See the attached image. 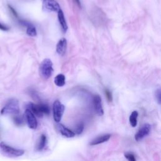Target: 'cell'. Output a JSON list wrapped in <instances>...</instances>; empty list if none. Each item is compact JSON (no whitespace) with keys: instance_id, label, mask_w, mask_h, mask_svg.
Instances as JSON below:
<instances>
[{"instance_id":"cell-24","label":"cell","mask_w":161,"mask_h":161,"mask_svg":"<svg viewBox=\"0 0 161 161\" xmlns=\"http://www.w3.org/2000/svg\"><path fill=\"white\" fill-rule=\"evenodd\" d=\"M0 30H3V31H8L9 30V28L4 25V24H2L1 23H0Z\"/></svg>"},{"instance_id":"cell-14","label":"cell","mask_w":161,"mask_h":161,"mask_svg":"<svg viewBox=\"0 0 161 161\" xmlns=\"http://www.w3.org/2000/svg\"><path fill=\"white\" fill-rule=\"evenodd\" d=\"M54 83L58 87H62L65 84V77L63 74H59L55 77Z\"/></svg>"},{"instance_id":"cell-6","label":"cell","mask_w":161,"mask_h":161,"mask_svg":"<svg viewBox=\"0 0 161 161\" xmlns=\"http://www.w3.org/2000/svg\"><path fill=\"white\" fill-rule=\"evenodd\" d=\"M42 9L45 12H58L60 9L59 4L56 0H42Z\"/></svg>"},{"instance_id":"cell-5","label":"cell","mask_w":161,"mask_h":161,"mask_svg":"<svg viewBox=\"0 0 161 161\" xmlns=\"http://www.w3.org/2000/svg\"><path fill=\"white\" fill-rule=\"evenodd\" d=\"M65 110V106L62 104L58 100L54 101L53 104V116L55 122L58 123L63 116Z\"/></svg>"},{"instance_id":"cell-13","label":"cell","mask_w":161,"mask_h":161,"mask_svg":"<svg viewBox=\"0 0 161 161\" xmlns=\"http://www.w3.org/2000/svg\"><path fill=\"white\" fill-rule=\"evenodd\" d=\"M110 138H111L110 134H105V135L99 136L96 137V138H94V140H92L90 142V145H96L106 142L108 140H109Z\"/></svg>"},{"instance_id":"cell-18","label":"cell","mask_w":161,"mask_h":161,"mask_svg":"<svg viewBox=\"0 0 161 161\" xmlns=\"http://www.w3.org/2000/svg\"><path fill=\"white\" fill-rule=\"evenodd\" d=\"M13 120H14V122L15 123V124L16 125H18V126L21 125L22 124H23V121H24L23 118L21 116H18V115L14 116L13 118Z\"/></svg>"},{"instance_id":"cell-11","label":"cell","mask_w":161,"mask_h":161,"mask_svg":"<svg viewBox=\"0 0 161 161\" xmlns=\"http://www.w3.org/2000/svg\"><path fill=\"white\" fill-rule=\"evenodd\" d=\"M57 128L60 134L66 138H72L75 136V133L74 131L68 129L64 125L60 123H58L57 125Z\"/></svg>"},{"instance_id":"cell-16","label":"cell","mask_w":161,"mask_h":161,"mask_svg":"<svg viewBox=\"0 0 161 161\" xmlns=\"http://www.w3.org/2000/svg\"><path fill=\"white\" fill-rule=\"evenodd\" d=\"M26 34L30 36H35L36 35V30L35 27L28 23L26 25Z\"/></svg>"},{"instance_id":"cell-23","label":"cell","mask_w":161,"mask_h":161,"mask_svg":"<svg viewBox=\"0 0 161 161\" xmlns=\"http://www.w3.org/2000/svg\"><path fill=\"white\" fill-rule=\"evenodd\" d=\"M155 96L157 98V101L161 104V89H158L157 91L156 94H155Z\"/></svg>"},{"instance_id":"cell-9","label":"cell","mask_w":161,"mask_h":161,"mask_svg":"<svg viewBox=\"0 0 161 161\" xmlns=\"http://www.w3.org/2000/svg\"><path fill=\"white\" fill-rule=\"evenodd\" d=\"M93 104L96 113L99 116H103L104 114L103 108L102 106L101 98L99 95H95L93 97Z\"/></svg>"},{"instance_id":"cell-1","label":"cell","mask_w":161,"mask_h":161,"mask_svg":"<svg viewBox=\"0 0 161 161\" xmlns=\"http://www.w3.org/2000/svg\"><path fill=\"white\" fill-rule=\"evenodd\" d=\"M53 71V64L50 59L45 58L42 61L39 67V73L43 79H48L50 78Z\"/></svg>"},{"instance_id":"cell-2","label":"cell","mask_w":161,"mask_h":161,"mask_svg":"<svg viewBox=\"0 0 161 161\" xmlns=\"http://www.w3.org/2000/svg\"><path fill=\"white\" fill-rule=\"evenodd\" d=\"M28 109H29L35 116L38 118L43 117V114H49V107L46 104H36L33 103H29L28 105Z\"/></svg>"},{"instance_id":"cell-12","label":"cell","mask_w":161,"mask_h":161,"mask_svg":"<svg viewBox=\"0 0 161 161\" xmlns=\"http://www.w3.org/2000/svg\"><path fill=\"white\" fill-rule=\"evenodd\" d=\"M57 16H58V19L59 23L60 25L62 30L64 33H65L68 29V26H67L65 16H64V12L61 9L57 12Z\"/></svg>"},{"instance_id":"cell-17","label":"cell","mask_w":161,"mask_h":161,"mask_svg":"<svg viewBox=\"0 0 161 161\" xmlns=\"http://www.w3.org/2000/svg\"><path fill=\"white\" fill-rule=\"evenodd\" d=\"M47 142V137L45 135H42L39 142L36 146V150H42L45 146Z\"/></svg>"},{"instance_id":"cell-4","label":"cell","mask_w":161,"mask_h":161,"mask_svg":"<svg viewBox=\"0 0 161 161\" xmlns=\"http://www.w3.org/2000/svg\"><path fill=\"white\" fill-rule=\"evenodd\" d=\"M0 149L4 153L11 157H20L25 153L23 150L13 148L4 142L0 143Z\"/></svg>"},{"instance_id":"cell-20","label":"cell","mask_w":161,"mask_h":161,"mask_svg":"<svg viewBox=\"0 0 161 161\" xmlns=\"http://www.w3.org/2000/svg\"><path fill=\"white\" fill-rule=\"evenodd\" d=\"M104 93H105V96L107 100L109 102H111L113 101V96H112L111 92L108 89H106L104 90Z\"/></svg>"},{"instance_id":"cell-7","label":"cell","mask_w":161,"mask_h":161,"mask_svg":"<svg viewBox=\"0 0 161 161\" xmlns=\"http://www.w3.org/2000/svg\"><path fill=\"white\" fill-rule=\"evenodd\" d=\"M25 117L28 127L31 129H36L38 125L36 119L35 114L28 108L25 111Z\"/></svg>"},{"instance_id":"cell-22","label":"cell","mask_w":161,"mask_h":161,"mask_svg":"<svg viewBox=\"0 0 161 161\" xmlns=\"http://www.w3.org/2000/svg\"><path fill=\"white\" fill-rule=\"evenodd\" d=\"M8 7H9V10H10V11L11 12V13L13 14V15L16 18V19H18V20L19 19V16H18V13H16V11H15V9L13 8V7H11L10 5H8Z\"/></svg>"},{"instance_id":"cell-15","label":"cell","mask_w":161,"mask_h":161,"mask_svg":"<svg viewBox=\"0 0 161 161\" xmlns=\"http://www.w3.org/2000/svg\"><path fill=\"white\" fill-rule=\"evenodd\" d=\"M138 116V113L136 111H133L131 113L129 118V121H130V124L132 127H135L136 126Z\"/></svg>"},{"instance_id":"cell-19","label":"cell","mask_w":161,"mask_h":161,"mask_svg":"<svg viewBox=\"0 0 161 161\" xmlns=\"http://www.w3.org/2000/svg\"><path fill=\"white\" fill-rule=\"evenodd\" d=\"M125 158L128 160V161H136V158L135 155L131 152H126L125 153Z\"/></svg>"},{"instance_id":"cell-10","label":"cell","mask_w":161,"mask_h":161,"mask_svg":"<svg viewBox=\"0 0 161 161\" xmlns=\"http://www.w3.org/2000/svg\"><path fill=\"white\" fill-rule=\"evenodd\" d=\"M67 40L65 38H62L61 39H60L56 45L57 53L60 56L64 55L67 50Z\"/></svg>"},{"instance_id":"cell-8","label":"cell","mask_w":161,"mask_h":161,"mask_svg":"<svg viewBox=\"0 0 161 161\" xmlns=\"http://www.w3.org/2000/svg\"><path fill=\"white\" fill-rule=\"evenodd\" d=\"M151 130V126L148 123H145L140 128L137 133L135 135V139L136 141L139 142L142 140L144 137L147 136Z\"/></svg>"},{"instance_id":"cell-3","label":"cell","mask_w":161,"mask_h":161,"mask_svg":"<svg viewBox=\"0 0 161 161\" xmlns=\"http://www.w3.org/2000/svg\"><path fill=\"white\" fill-rule=\"evenodd\" d=\"M19 103L16 99H11L1 109V114H17L19 113Z\"/></svg>"},{"instance_id":"cell-25","label":"cell","mask_w":161,"mask_h":161,"mask_svg":"<svg viewBox=\"0 0 161 161\" xmlns=\"http://www.w3.org/2000/svg\"><path fill=\"white\" fill-rule=\"evenodd\" d=\"M75 3L77 4V5L80 8H81V4H80V0H74Z\"/></svg>"},{"instance_id":"cell-21","label":"cell","mask_w":161,"mask_h":161,"mask_svg":"<svg viewBox=\"0 0 161 161\" xmlns=\"http://www.w3.org/2000/svg\"><path fill=\"white\" fill-rule=\"evenodd\" d=\"M83 130H84V124L82 123H80L79 124V125L77 126V128H76V129H75V133H76L77 134L79 135V134H80V133L82 132Z\"/></svg>"}]
</instances>
